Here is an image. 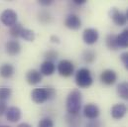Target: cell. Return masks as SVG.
Listing matches in <instances>:
<instances>
[{"mask_svg": "<svg viewBox=\"0 0 128 127\" xmlns=\"http://www.w3.org/2000/svg\"><path fill=\"white\" fill-rule=\"evenodd\" d=\"M5 115H6V119L9 122L16 123V122H18L21 119L22 112H21V109L19 107H17V106H11V107H8L7 108Z\"/></svg>", "mask_w": 128, "mask_h": 127, "instance_id": "7c38bea8", "label": "cell"}, {"mask_svg": "<svg viewBox=\"0 0 128 127\" xmlns=\"http://www.w3.org/2000/svg\"><path fill=\"white\" fill-rule=\"evenodd\" d=\"M82 92L78 90H72L66 100V108L68 114H80V108H82Z\"/></svg>", "mask_w": 128, "mask_h": 127, "instance_id": "6da1fadb", "label": "cell"}, {"mask_svg": "<svg viewBox=\"0 0 128 127\" xmlns=\"http://www.w3.org/2000/svg\"><path fill=\"white\" fill-rule=\"evenodd\" d=\"M38 19H39V21H40L41 23H43V24H48V23H50V22L52 21V15H51V13H50L49 11H47V10H42V11H40L39 14H38Z\"/></svg>", "mask_w": 128, "mask_h": 127, "instance_id": "7402d4cb", "label": "cell"}, {"mask_svg": "<svg viewBox=\"0 0 128 127\" xmlns=\"http://www.w3.org/2000/svg\"><path fill=\"white\" fill-rule=\"evenodd\" d=\"M96 59V53L92 50H86L82 53V60L86 64H92Z\"/></svg>", "mask_w": 128, "mask_h": 127, "instance_id": "603a6c76", "label": "cell"}, {"mask_svg": "<svg viewBox=\"0 0 128 127\" xmlns=\"http://www.w3.org/2000/svg\"><path fill=\"white\" fill-rule=\"evenodd\" d=\"M23 29H24V27L22 26V24H20V23H16V24L13 25L12 27H10L9 34H10V36H11L12 38L17 39V38H19V37L21 36V33H22V31H23Z\"/></svg>", "mask_w": 128, "mask_h": 127, "instance_id": "44dd1931", "label": "cell"}, {"mask_svg": "<svg viewBox=\"0 0 128 127\" xmlns=\"http://www.w3.org/2000/svg\"><path fill=\"white\" fill-rule=\"evenodd\" d=\"M64 26L70 30H78L82 27V20L76 14H68L64 22Z\"/></svg>", "mask_w": 128, "mask_h": 127, "instance_id": "ba28073f", "label": "cell"}, {"mask_svg": "<svg viewBox=\"0 0 128 127\" xmlns=\"http://www.w3.org/2000/svg\"><path fill=\"white\" fill-rule=\"evenodd\" d=\"M120 60L123 64L124 68L128 70V51H125L123 52L121 55H120Z\"/></svg>", "mask_w": 128, "mask_h": 127, "instance_id": "83f0119b", "label": "cell"}, {"mask_svg": "<svg viewBox=\"0 0 128 127\" xmlns=\"http://www.w3.org/2000/svg\"><path fill=\"white\" fill-rule=\"evenodd\" d=\"M116 92L118 96L124 100H128V82H122L116 88Z\"/></svg>", "mask_w": 128, "mask_h": 127, "instance_id": "d6986e66", "label": "cell"}, {"mask_svg": "<svg viewBox=\"0 0 128 127\" xmlns=\"http://www.w3.org/2000/svg\"><path fill=\"white\" fill-rule=\"evenodd\" d=\"M72 3H74V5H78V6H80V5L86 4V0H72Z\"/></svg>", "mask_w": 128, "mask_h": 127, "instance_id": "d6a6232c", "label": "cell"}, {"mask_svg": "<svg viewBox=\"0 0 128 127\" xmlns=\"http://www.w3.org/2000/svg\"><path fill=\"white\" fill-rule=\"evenodd\" d=\"M99 80L105 86H112L117 80V74L111 68H106L100 74Z\"/></svg>", "mask_w": 128, "mask_h": 127, "instance_id": "8992f818", "label": "cell"}, {"mask_svg": "<svg viewBox=\"0 0 128 127\" xmlns=\"http://www.w3.org/2000/svg\"><path fill=\"white\" fill-rule=\"evenodd\" d=\"M42 76H50L52 74H54V72H56V64L53 62H49V61H44L40 66V70Z\"/></svg>", "mask_w": 128, "mask_h": 127, "instance_id": "9a60e30c", "label": "cell"}, {"mask_svg": "<svg viewBox=\"0 0 128 127\" xmlns=\"http://www.w3.org/2000/svg\"><path fill=\"white\" fill-rule=\"evenodd\" d=\"M99 39V33L94 28H86L82 33V40L88 45H94Z\"/></svg>", "mask_w": 128, "mask_h": 127, "instance_id": "52a82bcc", "label": "cell"}, {"mask_svg": "<svg viewBox=\"0 0 128 127\" xmlns=\"http://www.w3.org/2000/svg\"><path fill=\"white\" fill-rule=\"evenodd\" d=\"M0 127H11V126H8V125H0Z\"/></svg>", "mask_w": 128, "mask_h": 127, "instance_id": "d590c367", "label": "cell"}, {"mask_svg": "<svg viewBox=\"0 0 128 127\" xmlns=\"http://www.w3.org/2000/svg\"><path fill=\"white\" fill-rule=\"evenodd\" d=\"M76 84L80 88H90L94 82V78L92 76V72L86 68H82L76 70L74 76Z\"/></svg>", "mask_w": 128, "mask_h": 127, "instance_id": "3957f363", "label": "cell"}, {"mask_svg": "<svg viewBox=\"0 0 128 127\" xmlns=\"http://www.w3.org/2000/svg\"><path fill=\"white\" fill-rule=\"evenodd\" d=\"M7 104L5 101H0V116L4 115L6 113V110H7Z\"/></svg>", "mask_w": 128, "mask_h": 127, "instance_id": "f546056e", "label": "cell"}, {"mask_svg": "<svg viewBox=\"0 0 128 127\" xmlns=\"http://www.w3.org/2000/svg\"><path fill=\"white\" fill-rule=\"evenodd\" d=\"M42 78H43V76L37 70H30L26 74V80L31 86H36L40 84L42 82Z\"/></svg>", "mask_w": 128, "mask_h": 127, "instance_id": "5bb4252c", "label": "cell"}, {"mask_svg": "<svg viewBox=\"0 0 128 127\" xmlns=\"http://www.w3.org/2000/svg\"><path fill=\"white\" fill-rule=\"evenodd\" d=\"M38 127H54V121L50 117H44L39 121Z\"/></svg>", "mask_w": 128, "mask_h": 127, "instance_id": "4316f807", "label": "cell"}, {"mask_svg": "<svg viewBox=\"0 0 128 127\" xmlns=\"http://www.w3.org/2000/svg\"><path fill=\"white\" fill-rule=\"evenodd\" d=\"M66 121L68 125H70L72 127H76L78 125L80 124L82 122V119H80V114H66Z\"/></svg>", "mask_w": 128, "mask_h": 127, "instance_id": "ffe728a7", "label": "cell"}, {"mask_svg": "<svg viewBox=\"0 0 128 127\" xmlns=\"http://www.w3.org/2000/svg\"><path fill=\"white\" fill-rule=\"evenodd\" d=\"M57 70L60 76L64 78H68L74 72V64L70 60H61L57 66Z\"/></svg>", "mask_w": 128, "mask_h": 127, "instance_id": "277c9868", "label": "cell"}, {"mask_svg": "<svg viewBox=\"0 0 128 127\" xmlns=\"http://www.w3.org/2000/svg\"><path fill=\"white\" fill-rule=\"evenodd\" d=\"M17 127H32L29 123H26V122H23V123H20V124H18Z\"/></svg>", "mask_w": 128, "mask_h": 127, "instance_id": "836d02e7", "label": "cell"}, {"mask_svg": "<svg viewBox=\"0 0 128 127\" xmlns=\"http://www.w3.org/2000/svg\"><path fill=\"white\" fill-rule=\"evenodd\" d=\"M18 15L13 9H5L0 15V21L6 27H12L17 23Z\"/></svg>", "mask_w": 128, "mask_h": 127, "instance_id": "5b68a950", "label": "cell"}, {"mask_svg": "<svg viewBox=\"0 0 128 127\" xmlns=\"http://www.w3.org/2000/svg\"><path fill=\"white\" fill-rule=\"evenodd\" d=\"M125 15H126V17H127V20H128V9H127V11H126V13H125Z\"/></svg>", "mask_w": 128, "mask_h": 127, "instance_id": "e575fe53", "label": "cell"}, {"mask_svg": "<svg viewBox=\"0 0 128 127\" xmlns=\"http://www.w3.org/2000/svg\"><path fill=\"white\" fill-rule=\"evenodd\" d=\"M5 51L11 57L17 56L21 52V45L17 40L7 41L6 44H5Z\"/></svg>", "mask_w": 128, "mask_h": 127, "instance_id": "4fadbf2b", "label": "cell"}, {"mask_svg": "<svg viewBox=\"0 0 128 127\" xmlns=\"http://www.w3.org/2000/svg\"><path fill=\"white\" fill-rule=\"evenodd\" d=\"M86 127H102V124H101V122H100L99 120L94 119V120H90V121L86 124Z\"/></svg>", "mask_w": 128, "mask_h": 127, "instance_id": "f1b7e54d", "label": "cell"}, {"mask_svg": "<svg viewBox=\"0 0 128 127\" xmlns=\"http://www.w3.org/2000/svg\"><path fill=\"white\" fill-rule=\"evenodd\" d=\"M15 72V68L11 64H3L0 66V76L3 78H10Z\"/></svg>", "mask_w": 128, "mask_h": 127, "instance_id": "2e32d148", "label": "cell"}, {"mask_svg": "<svg viewBox=\"0 0 128 127\" xmlns=\"http://www.w3.org/2000/svg\"><path fill=\"white\" fill-rule=\"evenodd\" d=\"M117 43L119 48H123V49L128 48V27L124 29L119 35H117Z\"/></svg>", "mask_w": 128, "mask_h": 127, "instance_id": "ac0fdd59", "label": "cell"}, {"mask_svg": "<svg viewBox=\"0 0 128 127\" xmlns=\"http://www.w3.org/2000/svg\"><path fill=\"white\" fill-rule=\"evenodd\" d=\"M20 38H22L23 40H25L27 42H33L35 40V38H36V35H35V32L33 31V30L24 28L22 33H21Z\"/></svg>", "mask_w": 128, "mask_h": 127, "instance_id": "cb8c5ba5", "label": "cell"}, {"mask_svg": "<svg viewBox=\"0 0 128 127\" xmlns=\"http://www.w3.org/2000/svg\"><path fill=\"white\" fill-rule=\"evenodd\" d=\"M100 114L99 107L94 103H88L84 107V115L90 119V120H94L97 119V117Z\"/></svg>", "mask_w": 128, "mask_h": 127, "instance_id": "9c48e42d", "label": "cell"}, {"mask_svg": "<svg viewBox=\"0 0 128 127\" xmlns=\"http://www.w3.org/2000/svg\"><path fill=\"white\" fill-rule=\"evenodd\" d=\"M53 0H40L39 1V3H40V5H42V6H45V7H47V6H50L51 4H53Z\"/></svg>", "mask_w": 128, "mask_h": 127, "instance_id": "4dcf8cb0", "label": "cell"}, {"mask_svg": "<svg viewBox=\"0 0 128 127\" xmlns=\"http://www.w3.org/2000/svg\"><path fill=\"white\" fill-rule=\"evenodd\" d=\"M110 18L112 19L113 23L117 26H124L127 23L126 15L116 8H112L110 10Z\"/></svg>", "mask_w": 128, "mask_h": 127, "instance_id": "8fae6325", "label": "cell"}, {"mask_svg": "<svg viewBox=\"0 0 128 127\" xmlns=\"http://www.w3.org/2000/svg\"><path fill=\"white\" fill-rule=\"evenodd\" d=\"M127 113V106L124 104V103H117V104H114L112 107H111V110H110V114H111V117L115 120H119V119H122L125 114Z\"/></svg>", "mask_w": 128, "mask_h": 127, "instance_id": "30bf717a", "label": "cell"}, {"mask_svg": "<svg viewBox=\"0 0 128 127\" xmlns=\"http://www.w3.org/2000/svg\"><path fill=\"white\" fill-rule=\"evenodd\" d=\"M12 95V90L8 86H0V101H5Z\"/></svg>", "mask_w": 128, "mask_h": 127, "instance_id": "d4e9b609", "label": "cell"}, {"mask_svg": "<svg viewBox=\"0 0 128 127\" xmlns=\"http://www.w3.org/2000/svg\"><path fill=\"white\" fill-rule=\"evenodd\" d=\"M55 97H56V90L51 86L35 88L31 92L32 100L35 103H38V104H42L48 100L54 99Z\"/></svg>", "mask_w": 128, "mask_h": 127, "instance_id": "7a4b0ae2", "label": "cell"}, {"mask_svg": "<svg viewBox=\"0 0 128 127\" xmlns=\"http://www.w3.org/2000/svg\"><path fill=\"white\" fill-rule=\"evenodd\" d=\"M44 57H45V61H49V62L54 63V61H56L58 59V52L56 50H53V49L48 50L45 53Z\"/></svg>", "mask_w": 128, "mask_h": 127, "instance_id": "484cf974", "label": "cell"}, {"mask_svg": "<svg viewBox=\"0 0 128 127\" xmlns=\"http://www.w3.org/2000/svg\"><path fill=\"white\" fill-rule=\"evenodd\" d=\"M105 44H106V47L111 51L118 50L119 47H118V43H117V35H115V34L107 35L106 39H105Z\"/></svg>", "mask_w": 128, "mask_h": 127, "instance_id": "e0dca14e", "label": "cell"}, {"mask_svg": "<svg viewBox=\"0 0 128 127\" xmlns=\"http://www.w3.org/2000/svg\"><path fill=\"white\" fill-rule=\"evenodd\" d=\"M50 41H51L52 43H54V44H60V43H61L60 38H59L58 36H56V35H52V36L50 37Z\"/></svg>", "mask_w": 128, "mask_h": 127, "instance_id": "1f68e13d", "label": "cell"}]
</instances>
